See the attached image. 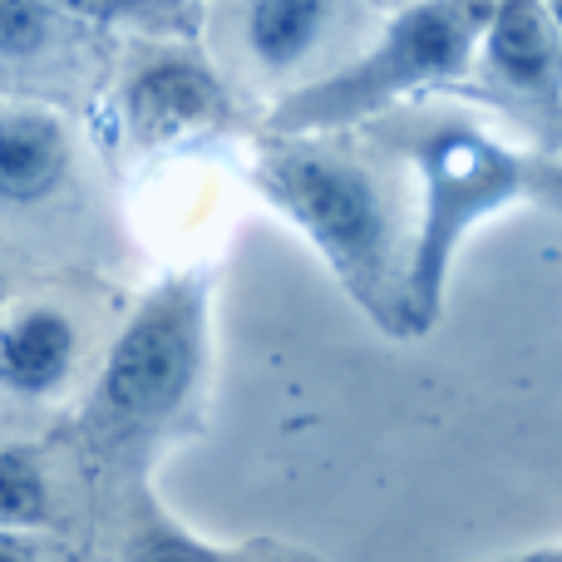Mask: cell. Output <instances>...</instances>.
I'll use <instances>...</instances> for the list:
<instances>
[{
  "mask_svg": "<svg viewBox=\"0 0 562 562\" xmlns=\"http://www.w3.org/2000/svg\"><path fill=\"white\" fill-rule=\"evenodd\" d=\"M69 144L49 114H5L0 119V203L30 207L65 183Z\"/></svg>",
  "mask_w": 562,
  "mask_h": 562,
  "instance_id": "obj_9",
  "label": "cell"
},
{
  "mask_svg": "<svg viewBox=\"0 0 562 562\" xmlns=\"http://www.w3.org/2000/svg\"><path fill=\"white\" fill-rule=\"evenodd\" d=\"M488 15H494V5H469V0L395 10L380 25V35L366 40L340 69L277 99L267 134H346V128H366L395 109L415 104L429 89L469 85Z\"/></svg>",
  "mask_w": 562,
  "mask_h": 562,
  "instance_id": "obj_3",
  "label": "cell"
},
{
  "mask_svg": "<svg viewBox=\"0 0 562 562\" xmlns=\"http://www.w3.org/2000/svg\"><path fill=\"white\" fill-rule=\"evenodd\" d=\"M79 356V330L65 311L25 306L0 321V390L20 400H45L65 390Z\"/></svg>",
  "mask_w": 562,
  "mask_h": 562,
  "instance_id": "obj_8",
  "label": "cell"
},
{
  "mask_svg": "<svg viewBox=\"0 0 562 562\" xmlns=\"http://www.w3.org/2000/svg\"><path fill=\"white\" fill-rule=\"evenodd\" d=\"M375 10L346 0H252L233 10V55L281 99L326 79L370 40Z\"/></svg>",
  "mask_w": 562,
  "mask_h": 562,
  "instance_id": "obj_5",
  "label": "cell"
},
{
  "mask_svg": "<svg viewBox=\"0 0 562 562\" xmlns=\"http://www.w3.org/2000/svg\"><path fill=\"white\" fill-rule=\"evenodd\" d=\"M55 30V10L30 0H0V59H30L45 49Z\"/></svg>",
  "mask_w": 562,
  "mask_h": 562,
  "instance_id": "obj_12",
  "label": "cell"
},
{
  "mask_svg": "<svg viewBox=\"0 0 562 562\" xmlns=\"http://www.w3.org/2000/svg\"><path fill=\"white\" fill-rule=\"evenodd\" d=\"M498 562H562V548H538V553H518V558H498Z\"/></svg>",
  "mask_w": 562,
  "mask_h": 562,
  "instance_id": "obj_14",
  "label": "cell"
},
{
  "mask_svg": "<svg viewBox=\"0 0 562 562\" xmlns=\"http://www.w3.org/2000/svg\"><path fill=\"white\" fill-rule=\"evenodd\" d=\"M49 518V484L25 449H0V533H25Z\"/></svg>",
  "mask_w": 562,
  "mask_h": 562,
  "instance_id": "obj_11",
  "label": "cell"
},
{
  "mask_svg": "<svg viewBox=\"0 0 562 562\" xmlns=\"http://www.w3.org/2000/svg\"><path fill=\"white\" fill-rule=\"evenodd\" d=\"M128 562H316L306 558L301 548H213L203 538L183 533V528H168V524H154L134 548H128Z\"/></svg>",
  "mask_w": 562,
  "mask_h": 562,
  "instance_id": "obj_10",
  "label": "cell"
},
{
  "mask_svg": "<svg viewBox=\"0 0 562 562\" xmlns=\"http://www.w3.org/2000/svg\"><path fill=\"white\" fill-rule=\"evenodd\" d=\"M366 128L390 154L405 158V168L419 183L415 252H409V316H415V336H425L445 311L449 267L484 217L514 203L562 213V158L543 154V148L504 144L459 109L405 104Z\"/></svg>",
  "mask_w": 562,
  "mask_h": 562,
  "instance_id": "obj_2",
  "label": "cell"
},
{
  "mask_svg": "<svg viewBox=\"0 0 562 562\" xmlns=\"http://www.w3.org/2000/svg\"><path fill=\"white\" fill-rule=\"evenodd\" d=\"M207 366V281L178 277L158 286L104 356L89 425L104 439H154L193 405Z\"/></svg>",
  "mask_w": 562,
  "mask_h": 562,
  "instance_id": "obj_4",
  "label": "cell"
},
{
  "mask_svg": "<svg viewBox=\"0 0 562 562\" xmlns=\"http://www.w3.org/2000/svg\"><path fill=\"white\" fill-rule=\"evenodd\" d=\"M553 20H558V30H562V5H553Z\"/></svg>",
  "mask_w": 562,
  "mask_h": 562,
  "instance_id": "obj_15",
  "label": "cell"
},
{
  "mask_svg": "<svg viewBox=\"0 0 562 562\" xmlns=\"http://www.w3.org/2000/svg\"><path fill=\"white\" fill-rule=\"evenodd\" d=\"M252 183L306 237L346 296L390 336H415L409 252H415V173L370 128L346 134H267Z\"/></svg>",
  "mask_w": 562,
  "mask_h": 562,
  "instance_id": "obj_1",
  "label": "cell"
},
{
  "mask_svg": "<svg viewBox=\"0 0 562 562\" xmlns=\"http://www.w3.org/2000/svg\"><path fill=\"white\" fill-rule=\"evenodd\" d=\"M128 128L144 144H168V138L213 128L223 119V85L207 69L183 65V59H164V65L144 69L128 85Z\"/></svg>",
  "mask_w": 562,
  "mask_h": 562,
  "instance_id": "obj_7",
  "label": "cell"
},
{
  "mask_svg": "<svg viewBox=\"0 0 562 562\" xmlns=\"http://www.w3.org/2000/svg\"><path fill=\"white\" fill-rule=\"evenodd\" d=\"M474 94L562 158V30L553 5H494L474 55Z\"/></svg>",
  "mask_w": 562,
  "mask_h": 562,
  "instance_id": "obj_6",
  "label": "cell"
},
{
  "mask_svg": "<svg viewBox=\"0 0 562 562\" xmlns=\"http://www.w3.org/2000/svg\"><path fill=\"white\" fill-rule=\"evenodd\" d=\"M0 562H40V548L25 533H0Z\"/></svg>",
  "mask_w": 562,
  "mask_h": 562,
  "instance_id": "obj_13",
  "label": "cell"
}]
</instances>
